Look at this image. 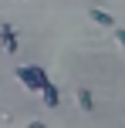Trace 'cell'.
<instances>
[{"label":"cell","instance_id":"cell-6","mask_svg":"<svg viewBox=\"0 0 125 128\" xmlns=\"http://www.w3.org/2000/svg\"><path fill=\"white\" fill-rule=\"evenodd\" d=\"M115 40H118V47L125 51V27H115Z\"/></svg>","mask_w":125,"mask_h":128},{"label":"cell","instance_id":"cell-5","mask_svg":"<svg viewBox=\"0 0 125 128\" xmlns=\"http://www.w3.org/2000/svg\"><path fill=\"white\" fill-rule=\"evenodd\" d=\"M78 108H81V111H91V108H95L91 91H88V88H81V91H78Z\"/></svg>","mask_w":125,"mask_h":128},{"label":"cell","instance_id":"cell-4","mask_svg":"<svg viewBox=\"0 0 125 128\" xmlns=\"http://www.w3.org/2000/svg\"><path fill=\"white\" fill-rule=\"evenodd\" d=\"M41 94H44V104H47V108H58V101H61V98H58V88H54L51 81L41 88Z\"/></svg>","mask_w":125,"mask_h":128},{"label":"cell","instance_id":"cell-1","mask_svg":"<svg viewBox=\"0 0 125 128\" xmlns=\"http://www.w3.org/2000/svg\"><path fill=\"white\" fill-rule=\"evenodd\" d=\"M17 78H20V81H24L31 91H41V88L47 84V74H44L41 68H34V64H27V68H17Z\"/></svg>","mask_w":125,"mask_h":128},{"label":"cell","instance_id":"cell-3","mask_svg":"<svg viewBox=\"0 0 125 128\" xmlns=\"http://www.w3.org/2000/svg\"><path fill=\"white\" fill-rule=\"evenodd\" d=\"M0 40H4V47H7V51H17V34H14V27L10 24H4V27H0Z\"/></svg>","mask_w":125,"mask_h":128},{"label":"cell","instance_id":"cell-2","mask_svg":"<svg viewBox=\"0 0 125 128\" xmlns=\"http://www.w3.org/2000/svg\"><path fill=\"white\" fill-rule=\"evenodd\" d=\"M88 14H91V20H95L98 27H115V17H112L108 10H101V7H91Z\"/></svg>","mask_w":125,"mask_h":128},{"label":"cell","instance_id":"cell-7","mask_svg":"<svg viewBox=\"0 0 125 128\" xmlns=\"http://www.w3.org/2000/svg\"><path fill=\"white\" fill-rule=\"evenodd\" d=\"M27 128H47L44 122H31V125H27Z\"/></svg>","mask_w":125,"mask_h":128}]
</instances>
